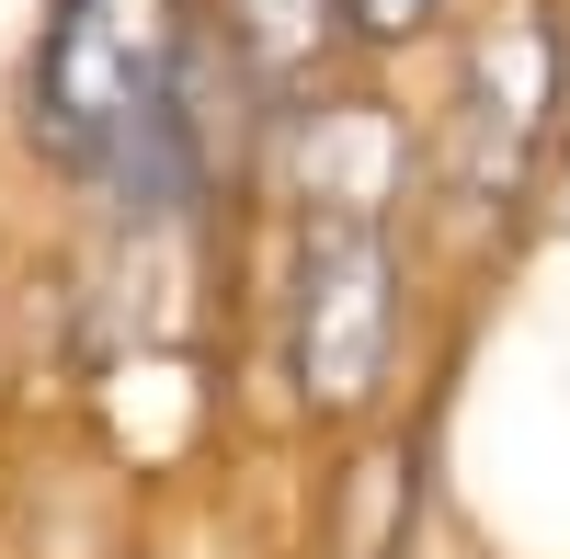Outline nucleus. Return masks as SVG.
I'll return each mask as SVG.
<instances>
[{
	"label": "nucleus",
	"mask_w": 570,
	"mask_h": 559,
	"mask_svg": "<svg viewBox=\"0 0 570 559\" xmlns=\"http://www.w3.org/2000/svg\"><path fill=\"white\" fill-rule=\"evenodd\" d=\"M183 0H58L35 58V137L69 171H115L149 206L183 195L195 126H183Z\"/></svg>",
	"instance_id": "f257e3e1"
},
{
	"label": "nucleus",
	"mask_w": 570,
	"mask_h": 559,
	"mask_svg": "<svg viewBox=\"0 0 570 559\" xmlns=\"http://www.w3.org/2000/svg\"><path fill=\"white\" fill-rule=\"evenodd\" d=\"M400 332V263H389V206H308L297 241V400L308 411H365L389 377Z\"/></svg>",
	"instance_id": "f03ea898"
},
{
	"label": "nucleus",
	"mask_w": 570,
	"mask_h": 559,
	"mask_svg": "<svg viewBox=\"0 0 570 559\" xmlns=\"http://www.w3.org/2000/svg\"><path fill=\"white\" fill-rule=\"evenodd\" d=\"M559 104V46L537 12H513L480 58H468V91H456V195L468 206H491L525 183V149H537V126Z\"/></svg>",
	"instance_id": "7ed1b4c3"
},
{
	"label": "nucleus",
	"mask_w": 570,
	"mask_h": 559,
	"mask_svg": "<svg viewBox=\"0 0 570 559\" xmlns=\"http://www.w3.org/2000/svg\"><path fill=\"white\" fill-rule=\"evenodd\" d=\"M228 23H240V58L263 91H285L308 58H320V35L343 23V0H228Z\"/></svg>",
	"instance_id": "20e7f679"
},
{
	"label": "nucleus",
	"mask_w": 570,
	"mask_h": 559,
	"mask_svg": "<svg viewBox=\"0 0 570 559\" xmlns=\"http://www.w3.org/2000/svg\"><path fill=\"white\" fill-rule=\"evenodd\" d=\"M400 502H411L400 457H365V469H354V526H343V559H389V548H400Z\"/></svg>",
	"instance_id": "39448f33"
},
{
	"label": "nucleus",
	"mask_w": 570,
	"mask_h": 559,
	"mask_svg": "<svg viewBox=\"0 0 570 559\" xmlns=\"http://www.w3.org/2000/svg\"><path fill=\"white\" fill-rule=\"evenodd\" d=\"M434 12H445V0H343V23H354L365 46H400V35H422Z\"/></svg>",
	"instance_id": "423d86ee"
}]
</instances>
